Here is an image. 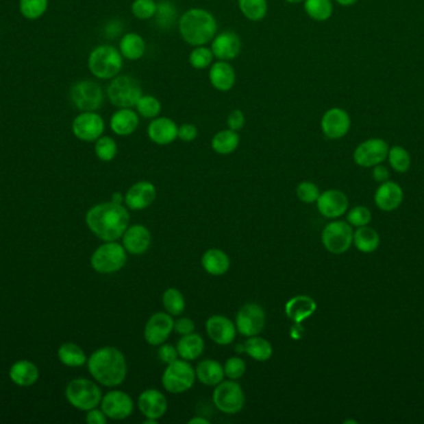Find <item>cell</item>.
<instances>
[{
	"instance_id": "6da1fadb",
	"label": "cell",
	"mask_w": 424,
	"mask_h": 424,
	"mask_svg": "<svg viewBox=\"0 0 424 424\" xmlns=\"http://www.w3.org/2000/svg\"><path fill=\"white\" fill-rule=\"evenodd\" d=\"M129 213L122 204L107 202L91 208L86 223L93 234L105 242H116L129 226Z\"/></svg>"
},
{
	"instance_id": "7a4b0ae2",
	"label": "cell",
	"mask_w": 424,
	"mask_h": 424,
	"mask_svg": "<svg viewBox=\"0 0 424 424\" xmlns=\"http://www.w3.org/2000/svg\"><path fill=\"white\" fill-rule=\"evenodd\" d=\"M88 371L101 385L116 387L127 376V361L116 347H102L88 358Z\"/></svg>"
},
{
	"instance_id": "3957f363",
	"label": "cell",
	"mask_w": 424,
	"mask_h": 424,
	"mask_svg": "<svg viewBox=\"0 0 424 424\" xmlns=\"http://www.w3.org/2000/svg\"><path fill=\"white\" fill-rule=\"evenodd\" d=\"M177 24L180 35L192 47H203L214 39L217 33L215 16L200 8L185 12Z\"/></svg>"
},
{
	"instance_id": "277c9868",
	"label": "cell",
	"mask_w": 424,
	"mask_h": 424,
	"mask_svg": "<svg viewBox=\"0 0 424 424\" xmlns=\"http://www.w3.org/2000/svg\"><path fill=\"white\" fill-rule=\"evenodd\" d=\"M123 67V56L112 45L95 47L88 58V69L97 79L116 78Z\"/></svg>"
},
{
	"instance_id": "5b68a950",
	"label": "cell",
	"mask_w": 424,
	"mask_h": 424,
	"mask_svg": "<svg viewBox=\"0 0 424 424\" xmlns=\"http://www.w3.org/2000/svg\"><path fill=\"white\" fill-rule=\"evenodd\" d=\"M107 95L112 105L119 108H131L137 105L138 99L143 96V91L137 80L122 75L113 78L107 87Z\"/></svg>"
},
{
	"instance_id": "8992f818",
	"label": "cell",
	"mask_w": 424,
	"mask_h": 424,
	"mask_svg": "<svg viewBox=\"0 0 424 424\" xmlns=\"http://www.w3.org/2000/svg\"><path fill=\"white\" fill-rule=\"evenodd\" d=\"M66 398L75 408L91 411L102 401V392L96 384L86 378H76L66 388Z\"/></svg>"
},
{
	"instance_id": "52a82bcc",
	"label": "cell",
	"mask_w": 424,
	"mask_h": 424,
	"mask_svg": "<svg viewBox=\"0 0 424 424\" xmlns=\"http://www.w3.org/2000/svg\"><path fill=\"white\" fill-rule=\"evenodd\" d=\"M196 372L186 360H177L168 365L164 371V388L170 393H183L194 386Z\"/></svg>"
},
{
	"instance_id": "ba28073f",
	"label": "cell",
	"mask_w": 424,
	"mask_h": 424,
	"mask_svg": "<svg viewBox=\"0 0 424 424\" xmlns=\"http://www.w3.org/2000/svg\"><path fill=\"white\" fill-rule=\"evenodd\" d=\"M127 263V250L116 242H107L93 252L91 266L101 274L117 272Z\"/></svg>"
},
{
	"instance_id": "9c48e42d",
	"label": "cell",
	"mask_w": 424,
	"mask_h": 424,
	"mask_svg": "<svg viewBox=\"0 0 424 424\" xmlns=\"http://www.w3.org/2000/svg\"><path fill=\"white\" fill-rule=\"evenodd\" d=\"M214 403L222 413H238L245 405V393L241 386L235 382V379L222 381L214 391Z\"/></svg>"
},
{
	"instance_id": "30bf717a",
	"label": "cell",
	"mask_w": 424,
	"mask_h": 424,
	"mask_svg": "<svg viewBox=\"0 0 424 424\" xmlns=\"http://www.w3.org/2000/svg\"><path fill=\"white\" fill-rule=\"evenodd\" d=\"M323 244L327 252L333 254H342L353 246V228L346 222H332L329 223L321 234Z\"/></svg>"
},
{
	"instance_id": "8fae6325",
	"label": "cell",
	"mask_w": 424,
	"mask_h": 424,
	"mask_svg": "<svg viewBox=\"0 0 424 424\" xmlns=\"http://www.w3.org/2000/svg\"><path fill=\"white\" fill-rule=\"evenodd\" d=\"M72 104L81 111H97L103 104V91L97 82L90 80L79 81L70 93Z\"/></svg>"
},
{
	"instance_id": "7c38bea8",
	"label": "cell",
	"mask_w": 424,
	"mask_h": 424,
	"mask_svg": "<svg viewBox=\"0 0 424 424\" xmlns=\"http://www.w3.org/2000/svg\"><path fill=\"white\" fill-rule=\"evenodd\" d=\"M266 325V312L257 304L242 306L236 316L237 331L246 338H252L261 333Z\"/></svg>"
},
{
	"instance_id": "4fadbf2b",
	"label": "cell",
	"mask_w": 424,
	"mask_h": 424,
	"mask_svg": "<svg viewBox=\"0 0 424 424\" xmlns=\"http://www.w3.org/2000/svg\"><path fill=\"white\" fill-rule=\"evenodd\" d=\"M105 131V121L95 111H84L72 122V132L81 141H97Z\"/></svg>"
},
{
	"instance_id": "5bb4252c",
	"label": "cell",
	"mask_w": 424,
	"mask_h": 424,
	"mask_svg": "<svg viewBox=\"0 0 424 424\" xmlns=\"http://www.w3.org/2000/svg\"><path fill=\"white\" fill-rule=\"evenodd\" d=\"M388 151L390 147L384 139H367L355 150L353 159L360 167L370 168L381 165L387 158Z\"/></svg>"
},
{
	"instance_id": "9a60e30c",
	"label": "cell",
	"mask_w": 424,
	"mask_h": 424,
	"mask_svg": "<svg viewBox=\"0 0 424 424\" xmlns=\"http://www.w3.org/2000/svg\"><path fill=\"white\" fill-rule=\"evenodd\" d=\"M173 330H174L173 316L168 312H157L148 320L144 329V338L149 345H163Z\"/></svg>"
},
{
	"instance_id": "2e32d148",
	"label": "cell",
	"mask_w": 424,
	"mask_h": 424,
	"mask_svg": "<svg viewBox=\"0 0 424 424\" xmlns=\"http://www.w3.org/2000/svg\"><path fill=\"white\" fill-rule=\"evenodd\" d=\"M101 407L107 417L121 421L131 416L134 410V403L131 396L125 392L112 391L102 398Z\"/></svg>"
},
{
	"instance_id": "e0dca14e",
	"label": "cell",
	"mask_w": 424,
	"mask_h": 424,
	"mask_svg": "<svg viewBox=\"0 0 424 424\" xmlns=\"http://www.w3.org/2000/svg\"><path fill=\"white\" fill-rule=\"evenodd\" d=\"M350 126L351 121L349 113L339 107L327 110L321 119V130L327 139H342L349 132Z\"/></svg>"
},
{
	"instance_id": "ac0fdd59",
	"label": "cell",
	"mask_w": 424,
	"mask_h": 424,
	"mask_svg": "<svg viewBox=\"0 0 424 424\" xmlns=\"http://www.w3.org/2000/svg\"><path fill=\"white\" fill-rule=\"evenodd\" d=\"M316 206L321 215L325 218L335 219L344 215L349 207L345 193L338 189H330L321 193L316 200Z\"/></svg>"
},
{
	"instance_id": "d6986e66",
	"label": "cell",
	"mask_w": 424,
	"mask_h": 424,
	"mask_svg": "<svg viewBox=\"0 0 424 424\" xmlns=\"http://www.w3.org/2000/svg\"><path fill=\"white\" fill-rule=\"evenodd\" d=\"M157 198V189L151 182L142 180L128 189L125 193L124 202L129 209L133 211H142L148 207Z\"/></svg>"
},
{
	"instance_id": "ffe728a7",
	"label": "cell",
	"mask_w": 424,
	"mask_h": 424,
	"mask_svg": "<svg viewBox=\"0 0 424 424\" xmlns=\"http://www.w3.org/2000/svg\"><path fill=\"white\" fill-rule=\"evenodd\" d=\"M206 331L209 338L217 345L226 346L232 344L235 340L237 327L229 318L214 315L206 322Z\"/></svg>"
},
{
	"instance_id": "44dd1931",
	"label": "cell",
	"mask_w": 424,
	"mask_h": 424,
	"mask_svg": "<svg viewBox=\"0 0 424 424\" xmlns=\"http://www.w3.org/2000/svg\"><path fill=\"white\" fill-rule=\"evenodd\" d=\"M242 41L240 36L231 30L219 34L212 41V54L217 59L229 61L237 58L241 53Z\"/></svg>"
},
{
	"instance_id": "7402d4cb",
	"label": "cell",
	"mask_w": 424,
	"mask_h": 424,
	"mask_svg": "<svg viewBox=\"0 0 424 424\" xmlns=\"http://www.w3.org/2000/svg\"><path fill=\"white\" fill-rule=\"evenodd\" d=\"M138 407L144 417L159 419L168 411V401L158 390H145L138 398Z\"/></svg>"
},
{
	"instance_id": "603a6c76",
	"label": "cell",
	"mask_w": 424,
	"mask_h": 424,
	"mask_svg": "<svg viewBox=\"0 0 424 424\" xmlns=\"http://www.w3.org/2000/svg\"><path fill=\"white\" fill-rule=\"evenodd\" d=\"M151 234L147 226L134 224L128 226L123 234L124 249L133 255H142L149 249Z\"/></svg>"
},
{
	"instance_id": "cb8c5ba5",
	"label": "cell",
	"mask_w": 424,
	"mask_h": 424,
	"mask_svg": "<svg viewBox=\"0 0 424 424\" xmlns=\"http://www.w3.org/2000/svg\"><path fill=\"white\" fill-rule=\"evenodd\" d=\"M179 127L173 119L168 117L154 119L148 126V136L151 141L159 146L173 143L177 139Z\"/></svg>"
},
{
	"instance_id": "d4e9b609",
	"label": "cell",
	"mask_w": 424,
	"mask_h": 424,
	"mask_svg": "<svg viewBox=\"0 0 424 424\" xmlns=\"http://www.w3.org/2000/svg\"><path fill=\"white\" fill-rule=\"evenodd\" d=\"M403 200V191L395 182H384L375 194V202L379 209L391 212L397 209Z\"/></svg>"
},
{
	"instance_id": "484cf974",
	"label": "cell",
	"mask_w": 424,
	"mask_h": 424,
	"mask_svg": "<svg viewBox=\"0 0 424 424\" xmlns=\"http://www.w3.org/2000/svg\"><path fill=\"white\" fill-rule=\"evenodd\" d=\"M316 311V303L307 295H297L286 304V315L295 324H299L310 318Z\"/></svg>"
},
{
	"instance_id": "4316f807",
	"label": "cell",
	"mask_w": 424,
	"mask_h": 424,
	"mask_svg": "<svg viewBox=\"0 0 424 424\" xmlns=\"http://www.w3.org/2000/svg\"><path fill=\"white\" fill-rule=\"evenodd\" d=\"M209 78L212 86L222 93L229 91L236 82L234 67L229 65V62L222 60L212 64V67L210 69Z\"/></svg>"
},
{
	"instance_id": "83f0119b",
	"label": "cell",
	"mask_w": 424,
	"mask_h": 424,
	"mask_svg": "<svg viewBox=\"0 0 424 424\" xmlns=\"http://www.w3.org/2000/svg\"><path fill=\"white\" fill-rule=\"evenodd\" d=\"M139 126L137 113L131 108H121L111 117V128L118 136H129Z\"/></svg>"
},
{
	"instance_id": "f1b7e54d",
	"label": "cell",
	"mask_w": 424,
	"mask_h": 424,
	"mask_svg": "<svg viewBox=\"0 0 424 424\" xmlns=\"http://www.w3.org/2000/svg\"><path fill=\"white\" fill-rule=\"evenodd\" d=\"M195 372L199 381L209 387H216L225 377L223 367L215 360H203L197 365Z\"/></svg>"
},
{
	"instance_id": "f546056e",
	"label": "cell",
	"mask_w": 424,
	"mask_h": 424,
	"mask_svg": "<svg viewBox=\"0 0 424 424\" xmlns=\"http://www.w3.org/2000/svg\"><path fill=\"white\" fill-rule=\"evenodd\" d=\"M9 376L14 384L21 386V387H29V386H33L39 379V370L33 362L24 360V361H18L12 366Z\"/></svg>"
},
{
	"instance_id": "4dcf8cb0",
	"label": "cell",
	"mask_w": 424,
	"mask_h": 424,
	"mask_svg": "<svg viewBox=\"0 0 424 424\" xmlns=\"http://www.w3.org/2000/svg\"><path fill=\"white\" fill-rule=\"evenodd\" d=\"M203 269L214 276H221L229 272L231 261L229 255L220 249H210L201 259Z\"/></svg>"
},
{
	"instance_id": "1f68e13d",
	"label": "cell",
	"mask_w": 424,
	"mask_h": 424,
	"mask_svg": "<svg viewBox=\"0 0 424 424\" xmlns=\"http://www.w3.org/2000/svg\"><path fill=\"white\" fill-rule=\"evenodd\" d=\"M205 349V342L203 338L199 333L191 332L189 335H184L183 338L177 342V350L179 356L186 360L192 361L201 356Z\"/></svg>"
},
{
	"instance_id": "d6a6232c",
	"label": "cell",
	"mask_w": 424,
	"mask_h": 424,
	"mask_svg": "<svg viewBox=\"0 0 424 424\" xmlns=\"http://www.w3.org/2000/svg\"><path fill=\"white\" fill-rule=\"evenodd\" d=\"M119 51L125 59L132 61L140 59L145 51L143 38L139 34H125L119 43Z\"/></svg>"
},
{
	"instance_id": "836d02e7",
	"label": "cell",
	"mask_w": 424,
	"mask_h": 424,
	"mask_svg": "<svg viewBox=\"0 0 424 424\" xmlns=\"http://www.w3.org/2000/svg\"><path fill=\"white\" fill-rule=\"evenodd\" d=\"M243 349L249 357L260 362L267 361L273 355V347L271 345V342L260 336H252L248 338L247 341L243 344Z\"/></svg>"
},
{
	"instance_id": "e575fe53",
	"label": "cell",
	"mask_w": 424,
	"mask_h": 424,
	"mask_svg": "<svg viewBox=\"0 0 424 424\" xmlns=\"http://www.w3.org/2000/svg\"><path fill=\"white\" fill-rule=\"evenodd\" d=\"M353 243L360 252H375L379 246V233L370 226H359L358 231L353 233Z\"/></svg>"
},
{
	"instance_id": "d590c367",
	"label": "cell",
	"mask_w": 424,
	"mask_h": 424,
	"mask_svg": "<svg viewBox=\"0 0 424 424\" xmlns=\"http://www.w3.org/2000/svg\"><path fill=\"white\" fill-rule=\"evenodd\" d=\"M211 145L216 153L229 154V153L235 152L240 145V136L237 131H232L229 128L225 131H220L214 136Z\"/></svg>"
},
{
	"instance_id": "8d00e7d4",
	"label": "cell",
	"mask_w": 424,
	"mask_h": 424,
	"mask_svg": "<svg viewBox=\"0 0 424 424\" xmlns=\"http://www.w3.org/2000/svg\"><path fill=\"white\" fill-rule=\"evenodd\" d=\"M155 24L162 30H169L177 21V9L170 0H162L157 4Z\"/></svg>"
},
{
	"instance_id": "74e56055",
	"label": "cell",
	"mask_w": 424,
	"mask_h": 424,
	"mask_svg": "<svg viewBox=\"0 0 424 424\" xmlns=\"http://www.w3.org/2000/svg\"><path fill=\"white\" fill-rule=\"evenodd\" d=\"M60 361L68 367H81L86 364L87 358L84 350L76 344H64L59 349Z\"/></svg>"
},
{
	"instance_id": "f35d334b",
	"label": "cell",
	"mask_w": 424,
	"mask_h": 424,
	"mask_svg": "<svg viewBox=\"0 0 424 424\" xmlns=\"http://www.w3.org/2000/svg\"><path fill=\"white\" fill-rule=\"evenodd\" d=\"M304 9L309 18L315 21H325L333 14L332 0H305Z\"/></svg>"
},
{
	"instance_id": "ab89813d",
	"label": "cell",
	"mask_w": 424,
	"mask_h": 424,
	"mask_svg": "<svg viewBox=\"0 0 424 424\" xmlns=\"http://www.w3.org/2000/svg\"><path fill=\"white\" fill-rule=\"evenodd\" d=\"M238 8L247 19L260 21L267 15L268 3L267 0H238Z\"/></svg>"
},
{
	"instance_id": "60d3db41",
	"label": "cell",
	"mask_w": 424,
	"mask_h": 424,
	"mask_svg": "<svg viewBox=\"0 0 424 424\" xmlns=\"http://www.w3.org/2000/svg\"><path fill=\"white\" fill-rule=\"evenodd\" d=\"M163 305L164 309L171 316L182 315L185 310V298L183 294L175 287L166 289L163 294Z\"/></svg>"
},
{
	"instance_id": "b9f144b4",
	"label": "cell",
	"mask_w": 424,
	"mask_h": 424,
	"mask_svg": "<svg viewBox=\"0 0 424 424\" xmlns=\"http://www.w3.org/2000/svg\"><path fill=\"white\" fill-rule=\"evenodd\" d=\"M49 0H20V13L29 20L39 19L47 10Z\"/></svg>"
},
{
	"instance_id": "7bdbcfd3",
	"label": "cell",
	"mask_w": 424,
	"mask_h": 424,
	"mask_svg": "<svg viewBox=\"0 0 424 424\" xmlns=\"http://www.w3.org/2000/svg\"><path fill=\"white\" fill-rule=\"evenodd\" d=\"M388 161L396 172L405 173L411 167V156L403 147L395 146L388 151Z\"/></svg>"
},
{
	"instance_id": "ee69618b",
	"label": "cell",
	"mask_w": 424,
	"mask_h": 424,
	"mask_svg": "<svg viewBox=\"0 0 424 424\" xmlns=\"http://www.w3.org/2000/svg\"><path fill=\"white\" fill-rule=\"evenodd\" d=\"M136 107H137L139 115L145 119H155L162 111V105L159 99L151 95H143L140 99H138Z\"/></svg>"
},
{
	"instance_id": "f6af8a7d",
	"label": "cell",
	"mask_w": 424,
	"mask_h": 424,
	"mask_svg": "<svg viewBox=\"0 0 424 424\" xmlns=\"http://www.w3.org/2000/svg\"><path fill=\"white\" fill-rule=\"evenodd\" d=\"M95 152L97 154L98 158L103 162H110L112 159L117 156L118 148L117 143L114 139L107 136H101L96 141V146H95Z\"/></svg>"
},
{
	"instance_id": "bcb514c9",
	"label": "cell",
	"mask_w": 424,
	"mask_h": 424,
	"mask_svg": "<svg viewBox=\"0 0 424 424\" xmlns=\"http://www.w3.org/2000/svg\"><path fill=\"white\" fill-rule=\"evenodd\" d=\"M214 60V54L212 50H210L208 47H197L195 50H192V53L190 54L189 62L190 65L199 70H203L209 67L212 64Z\"/></svg>"
},
{
	"instance_id": "7dc6e473",
	"label": "cell",
	"mask_w": 424,
	"mask_h": 424,
	"mask_svg": "<svg viewBox=\"0 0 424 424\" xmlns=\"http://www.w3.org/2000/svg\"><path fill=\"white\" fill-rule=\"evenodd\" d=\"M132 13L138 19H151L157 13V3L154 0H134L132 4Z\"/></svg>"
},
{
	"instance_id": "c3c4849f",
	"label": "cell",
	"mask_w": 424,
	"mask_h": 424,
	"mask_svg": "<svg viewBox=\"0 0 424 424\" xmlns=\"http://www.w3.org/2000/svg\"><path fill=\"white\" fill-rule=\"evenodd\" d=\"M225 376L229 379H240L246 372V362L241 357H231L223 366Z\"/></svg>"
},
{
	"instance_id": "681fc988",
	"label": "cell",
	"mask_w": 424,
	"mask_h": 424,
	"mask_svg": "<svg viewBox=\"0 0 424 424\" xmlns=\"http://www.w3.org/2000/svg\"><path fill=\"white\" fill-rule=\"evenodd\" d=\"M347 222L356 228L367 226L371 222V212L365 207H355L347 214Z\"/></svg>"
},
{
	"instance_id": "f907efd6",
	"label": "cell",
	"mask_w": 424,
	"mask_h": 424,
	"mask_svg": "<svg viewBox=\"0 0 424 424\" xmlns=\"http://www.w3.org/2000/svg\"><path fill=\"white\" fill-rule=\"evenodd\" d=\"M297 196L303 203H314L319 198L320 191L316 185L312 182H301L297 188Z\"/></svg>"
},
{
	"instance_id": "816d5d0a",
	"label": "cell",
	"mask_w": 424,
	"mask_h": 424,
	"mask_svg": "<svg viewBox=\"0 0 424 424\" xmlns=\"http://www.w3.org/2000/svg\"><path fill=\"white\" fill-rule=\"evenodd\" d=\"M177 357H179V353H177V347L171 345H160L159 347V358L166 365L177 361Z\"/></svg>"
},
{
	"instance_id": "f5cc1de1",
	"label": "cell",
	"mask_w": 424,
	"mask_h": 424,
	"mask_svg": "<svg viewBox=\"0 0 424 424\" xmlns=\"http://www.w3.org/2000/svg\"><path fill=\"white\" fill-rule=\"evenodd\" d=\"M195 329V324L194 321L189 318H182L174 321V330L179 333V335H189L191 332H194Z\"/></svg>"
},
{
	"instance_id": "db71d44e",
	"label": "cell",
	"mask_w": 424,
	"mask_h": 424,
	"mask_svg": "<svg viewBox=\"0 0 424 424\" xmlns=\"http://www.w3.org/2000/svg\"><path fill=\"white\" fill-rule=\"evenodd\" d=\"M227 125L232 131H240L245 126V115L241 110H234L229 113Z\"/></svg>"
},
{
	"instance_id": "11a10c76",
	"label": "cell",
	"mask_w": 424,
	"mask_h": 424,
	"mask_svg": "<svg viewBox=\"0 0 424 424\" xmlns=\"http://www.w3.org/2000/svg\"><path fill=\"white\" fill-rule=\"evenodd\" d=\"M177 137L184 142H191L197 137V128L191 123H185L177 130Z\"/></svg>"
},
{
	"instance_id": "9f6ffc18",
	"label": "cell",
	"mask_w": 424,
	"mask_h": 424,
	"mask_svg": "<svg viewBox=\"0 0 424 424\" xmlns=\"http://www.w3.org/2000/svg\"><path fill=\"white\" fill-rule=\"evenodd\" d=\"M88 424H105L107 423V416L103 411H98L96 408H93L91 411H88L87 418H86Z\"/></svg>"
},
{
	"instance_id": "6f0895ef",
	"label": "cell",
	"mask_w": 424,
	"mask_h": 424,
	"mask_svg": "<svg viewBox=\"0 0 424 424\" xmlns=\"http://www.w3.org/2000/svg\"><path fill=\"white\" fill-rule=\"evenodd\" d=\"M372 176H373V179H375V180L384 183V182H387L388 178H390V172H388V169H387L386 167L377 165V166L373 167Z\"/></svg>"
},
{
	"instance_id": "680465c9",
	"label": "cell",
	"mask_w": 424,
	"mask_h": 424,
	"mask_svg": "<svg viewBox=\"0 0 424 424\" xmlns=\"http://www.w3.org/2000/svg\"><path fill=\"white\" fill-rule=\"evenodd\" d=\"M209 419L203 417L191 418L189 421V424H209Z\"/></svg>"
},
{
	"instance_id": "91938a15",
	"label": "cell",
	"mask_w": 424,
	"mask_h": 424,
	"mask_svg": "<svg viewBox=\"0 0 424 424\" xmlns=\"http://www.w3.org/2000/svg\"><path fill=\"white\" fill-rule=\"evenodd\" d=\"M112 202H113V203H117V204H122V203H123V196L119 192L113 193V196H112Z\"/></svg>"
},
{
	"instance_id": "94428289",
	"label": "cell",
	"mask_w": 424,
	"mask_h": 424,
	"mask_svg": "<svg viewBox=\"0 0 424 424\" xmlns=\"http://www.w3.org/2000/svg\"><path fill=\"white\" fill-rule=\"evenodd\" d=\"M339 3L340 5H344V7H350L353 5L358 0H336Z\"/></svg>"
},
{
	"instance_id": "6125c7cd",
	"label": "cell",
	"mask_w": 424,
	"mask_h": 424,
	"mask_svg": "<svg viewBox=\"0 0 424 424\" xmlns=\"http://www.w3.org/2000/svg\"><path fill=\"white\" fill-rule=\"evenodd\" d=\"M145 424H158V419H151V418H147V421L144 422Z\"/></svg>"
},
{
	"instance_id": "be15d7a7",
	"label": "cell",
	"mask_w": 424,
	"mask_h": 424,
	"mask_svg": "<svg viewBox=\"0 0 424 424\" xmlns=\"http://www.w3.org/2000/svg\"><path fill=\"white\" fill-rule=\"evenodd\" d=\"M287 3H290V4H298V3H301V1H304V0H286Z\"/></svg>"
},
{
	"instance_id": "e7e4bbea",
	"label": "cell",
	"mask_w": 424,
	"mask_h": 424,
	"mask_svg": "<svg viewBox=\"0 0 424 424\" xmlns=\"http://www.w3.org/2000/svg\"><path fill=\"white\" fill-rule=\"evenodd\" d=\"M344 423H345V424H349V423L356 424V423H358V422H356V421H345V422H344Z\"/></svg>"
}]
</instances>
